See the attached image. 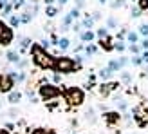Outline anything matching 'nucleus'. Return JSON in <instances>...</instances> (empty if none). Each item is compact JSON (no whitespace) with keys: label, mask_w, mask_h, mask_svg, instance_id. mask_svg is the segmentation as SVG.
I'll return each mask as SVG.
<instances>
[{"label":"nucleus","mask_w":148,"mask_h":134,"mask_svg":"<svg viewBox=\"0 0 148 134\" xmlns=\"http://www.w3.org/2000/svg\"><path fill=\"white\" fill-rule=\"evenodd\" d=\"M137 33L141 36H145V38H148V24H141L139 29H137Z\"/></svg>","instance_id":"34"},{"label":"nucleus","mask_w":148,"mask_h":134,"mask_svg":"<svg viewBox=\"0 0 148 134\" xmlns=\"http://www.w3.org/2000/svg\"><path fill=\"white\" fill-rule=\"evenodd\" d=\"M125 4H127V0H112V2H110V7H112V9H119V7H123Z\"/></svg>","instance_id":"33"},{"label":"nucleus","mask_w":148,"mask_h":134,"mask_svg":"<svg viewBox=\"0 0 148 134\" xmlns=\"http://www.w3.org/2000/svg\"><path fill=\"white\" fill-rule=\"evenodd\" d=\"M36 93H38V98L42 102H54L56 98H60L62 93H63V87L62 85H54L53 82H45V84L38 85V89H36Z\"/></svg>","instance_id":"3"},{"label":"nucleus","mask_w":148,"mask_h":134,"mask_svg":"<svg viewBox=\"0 0 148 134\" xmlns=\"http://www.w3.org/2000/svg\"><path fill=\"white\" fill-rule=\"evenodd\" d=\"M119 78H121V84H123V85H130V84H132V73H130V71H125V69H123V71L119 73Z\"/></svg>","instance_id":"20"},{"label":"nucleus","mask_w":148,"mask_h":134,"mask_svg":"<svg viewBox=\"0 0 148 134\" xmlns=\"http://www.w3.org/2000/svg\"><path fill=\"white\" fill-rule=\"evenodd\" d=\"M121 87V82L119 80H110V82H103V84L98 85V94L101 96V98H108L110 94H112L114 91H117V89Z\"/></svg>","instance_id":"6"},{"label":"nucleus","mask_w":148,"mask_h":134,"mask_svg":"<svg viewBox=\"0 0 148 134\" xmlns=\"http://www.w3.org/2000/svg\"><path fill=\"white\" fill-rule=\"evenodd\" d=\"M29 56H31V60H33L36 69H40V71H53L56 56L51 53V51H45L38 42H33L31 49H29Z\"/></svg>","instance_id":"1"},{"label":"nucleus","mask_w":148,"mask_h":134,"mask_svg":"<svg viewBox=\"0 0 148 134\" xmlns=\"http://www.w3.org/2000/svg\"><path fill=\"white\" fill-rule=\"evenodd\" d=\"M96 40V33L94 31H81L79 33V42L81 44H92Z\"/></svg>","instance_id":"14"},{"label":"nucleus","mask_w":148,"mask_h":134,"mask_svg":"<svg viewBox=\"0 0 148 134\" xmlns=\"http://www.w3.org/2000/svg\"><path fill=\"white\" fill-rule=\"evenodd\" d=\"M16 40H18V53H20V55H25V53H27V49H31V46H33L31 36L16 35Z\"/></svg>","instance_id":"9"},{"label":"nucleus","mask_w":148,"mask_h":134,"mask_svg":"<svg viewBox=\"0 0 148 134\" xmlns=\"http://www.w3.org/2000/svg\"><path fill=\"white\" fill-rule=\"evenodd\" d=\"M14 42V31L9 27L7 22L0 18V47H9Z\"/></svg>","instance_id":"5"},{"label":"nucleus","mask_w":148,"mask_h":134,"mask_svg":"<svg viewBox=\"0 0 148 134\" xmlns=\"http://www.w3.org/2000/svg\"><path fill=\"white\" fill-rule=\"evenodd\" d=\"M71 29L74 33H81V24H79V22H74V24L71 26Z\"/></svg>","instance_id":"45"},{"label":"nucleus","mask_w":148,"mask_h":134,"mask_svg":"<svg viewBox=\"0 0 148 134\" xmlns=\"http://www.w3.org/2000/svg\"><path fill=\"white\" fill-rule=\"evenodd\" d=\"M128 134H136V132H128Z\"/></svg>","instance_id":"56"},{"label":"nucleus","mask_w":148,"mask_h":134,"mask_svg":"<svg viewBox=\"0 0 148 134\" xmlns=\"http://www.w3.org/2000/svg\"><path fill=\"white\" fill-rule=\"evenodd\" d=\"M107 36H108V29L107 27H99L98 29V31H96V38H107Z\"/></svg>","instance_id":"29"},{"label":"nucleus","mask_w":148,"mask_h":134,"mask_svg":"<svg viewBox=\"0 0 148 134\" xmlns=\"http://www.w3.org/2000/svg\"><path fill=\"white\" fill-rule=\"evenodd\" d=\"M62 98L63 102L67 103V107L71 109H76V107H81L87 100V94L81 87L78 85H71V87H65L63 93H62Z\"/></svg>","instance_id":"2"},{"label":"nucleus","mask_w":148,"mask_h":134,"mask_svg":"<svg viewBox=\"0 0 148 134\" xmlns=\"http://www.w3.org/2000/svg\"><path fill=\"white\" fill-rule=\"evenodd\" d=\"M38 44H40V46L45 49V51H49V49H51V40H49V38H42Z\"/></svg>","instance_id":"42"},{"label":"nucleus","mask_w":148,"mask_h":134,"mask_svg":"<svg viewBox=\"0 0 148 134\" xmlns=\"http://www.w3.org/2000/svg\"><path fill=\"white\" fill-rule=\"evenodd\" d=\"M137 7H139L143 13L148 11V0H137Z\"/></svg>","instance_id":"40"},{"label":"nucleus","mask_w":148,"mask_h":134,"mask_svg":"<svg viewBox=\"0 0 148 134\" xmlns=\"http://www.w3.org/2000/svg\"><path fill=\"white\" fill-rule=\"evenodd\" d=\"M105 27L108 29V31H110V29H117V18H116V17H108Z\"/></svg>","instance_id":"27"},{"label":"nucleus","mask_w":148,"mask_h":134,"mask_svg":"<svg viewBox=\"0 0 148 134\" xmlns=\"http://www.w3.org/2000/svg\"><path fill=\"white\" fill-rule=\"evenodd\" d=\"M7 24H9V27H11V29H14V27H20V26H22L20 17H18V15H11V17L7 18Z\"/></svg>","instance_id":"22"},{"label":"nucleus","mask_w":148,"mask_h":134,"mask_svg":"<svg viewBox=\"0 0 148 134\" xmlns=\"http://www.w3.org/2000/svg\"><path fill=\"white\" fill-rule=\"evenodd\" d=\"M69 0H56V4H58V7H63L65 4H67Z\"/></svg>","instance_id":"51"},{"label":"nucleus","mask_w":148,"mask_h":134,"mask_svg":"<svg viewBox=\"0 0 148 134\" xmlns=\"http://www.w3.org/2000/svg\"><path fill=\"white\" fill-rule=\"evenodd\" d=\"M14 80L9 76V73H2L0 74V94H9L14 91Z\"/></svg>","instance_id":"7"},{"label":"nucleus","mask_w":148,"mask_h":134,"mask_svg":"<svg viewBox=\"0 0 148 134\" xmlns=\"http://www.w3.org/2000/svg\"><path fill=\"white\" fill-rule=\"evenodd\" d=\"M22 96H24V93L22 91H11L9 94H7V103H9V105H18L20 103V100H22Z\"/></svg>","instance_id":"13"},{"label":"nucleus","mask_w":148,"mask_h":134,"mask_svg":"<svg viewBox=\"0 0 148 134\" xmlns=\"http://www.w3.org/2000/svg\"><path fill=\"white\" fill-rule=\"evenodd\" d=\"M51 131L45 129V127H36V129H31V134H49Z\"/></svg>","instance_id":"38"},{"label":"nucleus","mask_w":148,"mask_h":134,"mask_svg":"<svg viewBox=\"0 0 148 134\" xmlns=\"http://www.w3.org/2000/svg\"><path fill=\"white\" fill-rule=\"evenodd\" d=\"M49 134H56V132H53V131H51V132H49Z\"/></svg>","instance_id":"55"},{"label":"nucleus","mask_w":148,"mask_h":134,"mask_svg":"<svg viewBox=\"0 0 148 134\" xmlns=\"http://www.w3.org/2000/svg\"><path fill=\"white\" fill-rule=\"evenodd\" d=\"M90 18H92L94 22H98V20L101 18V13H99V11H92V15H90Z\"/></svg>","instance_id":"47"},{"label":"nucleus","mask_w":148,"mask_h":134,"mask_svg":"<svg viewBox=\"0 0 148 134\" xmlns=\"http://www.w3.org/2000/svg\"><path fill=\"white\" fill-rule=\"evenodd\" d=\"M79 24H81V29H85V31H92V27H94V20L90 18V15L87 13V15H85V18L81 20Z\"/></svg>","instance_id":"17"},{"label":"nucleus","mask_w":148,"mask_h":134,"mask_svg":"<svg viewBox=\"0 0 148 134\" xmlns=\"http://www.w3.org/2000/svg\"><path fill=\"white\" fill-rule=\"evenodd\" d=\"M62 80H63V76H62V74L53 73V84H54V85H62Z\"/></svg>","instance_id":"39"},{"label":"nucleus","mask_w":148,"mask_h":134,"mask_svg":"<svg viewBox=\"0 0 148 134\" xmlns=\"http://www.w3.org/2000/svg\"><path fill=\"white\" fill-rule=\"evenodd\" d=\"M9 2H11L14 11H18V9H22V7L25 6V0H9Z\"/></svg>","instance_id":"28"},{"label":"nucleus","mask_w":148,"mask_h":134,"mask_svg":"<svg viewBox=\"0 0 148 134\" xmlns=\"http://www.w3.org/2000/svg\"><path fill=\"white\" fill-rule=\"evenodd\" d=\"M18 109L16 107H11L9 111H7V118H9V120H18Z\"/></svg>","instance_id":"30"},{"label":"nucleus","mask_w":148,"mask_h":134,"mask_svg":"<svg viewBox=\"0 0 148 134\" xmlns=\"http://www.w3.org/2000/svg\"><path fill=\"white\" fill-rule=\"evenodd\" d=\"M98 49H99V47L96 46V44H88V46L85 47V56H87V58H90V56H94L96 53H98Z\"/></svg>","instance_id":"24"},{"label":"nucleus","mask_w":148,"mask_h":134,"mask_svg":"<svg viewBox=\"0 0 148 134\" xmlns=\"http://www.w3.org/2000/svg\"><path fill=\"white\" fill-rule=\"evenodd\" d=\"M141 60H143V64H148V51H143L141 53Z\"/></svg>","instance_id":"49"},{"label":"nucleus","mask_w":148,"mask_h":134,"mask_svg":"<svg viewBox=\"0 0 148 134\" xmlns=\"http://www.w3.org/2000/svg\"><path fill=\"white\" fill-rule=\"evenodd\" d=\"M112 76H114V73L110 71L108 67H103V69L98 71V78H99L101 82H110V80H112Z\"/></svg>","instance_id":"15"},{"label":"nucleus","mask_w":148,"mask_h":134,"mask_svg":"<svg viewBox=\"0 0 148 134\" xmlns=\"http://www.w3.org/2000/svg\"><path fill=\"white\" fill-rule=\"evenodd\" d=\"M5 60H7V64H14V65H16L20 60H22V58H20V53H18V51H7V53H5Z\"/></svg>","instance_id":"16"},{"label":"nucleus","mask_w":148,"mask_h":134,"mask_svg":"<svg viewBox=\"0 0 148 134\" xmlns=\"http://www.w3.org/2000/svg\"><path fill=\"white\" fill-rule=\"evenodd\" d=\"M69 15H71V17H72V20H78V18L81 17V11L78 9V7H72V9L69 11Z\"/></svg>","instance_id":"36"},{"label":"nucleus","mask_w":148,"mask_h":134,"mask_svg":"<svg viewBox=\"0 0 148 134\" xmlns=\"http://www.w3.org/2000/svg\"><path fill=\"white\" fill-rule=\"evenodd\" d=\"M31 20H33L31 13H22L20 15V22H22V24H31Z\"/></svg>","instance_id":"31"},{"label":"nucleus","mask_w":148,"mask_h":134,"mask_svg":"<svg viewBox=\"0 0 148 134\" xmlns=\"http://www.w3.org/2000/svg\"><path fill=\"white\" fill-rule=\"evenodd\" d=\"M69 29H71V27H67V26H60V33H62V35H65V33L69 31Z\"/></svg>","instance_id":"50"},{"label":"nucleus","mask_w":148,"mask_h":134,"mask_svg":"<svg viewBox=\"0 0 148 134\" xmlns=\"http://www.w3.org/2000/svg\"><path fill=\"white\" fill-rule=\"evenodd\" d=\"M74 4H76L74 7H78V9H81V7L85 6V0H74Z\"/></svg>","instance_id":"48"},{"label":"nucleus","mask_w":148,"mask_h":134,"mask_svg":"<svg viewBox=\"0 0 148 134\" xmlns=\"http://www.w3.org/2000/svg\"><path fill=\"white\" fill-rule=\"evenodd\" d=\"M141 15H143V11L139 9V7H132V9H130V17L132 18H139Z\"/></svg>","instance_id":"37"},{"label":"nucleus","mask_w":148,"mask_h":134,"mask_svg":"<svg viewBox=\"0 0 148 134\" xmlns=\"http://www.w3.org/2000/svg\"><path fill=\"white\" fill-rule=\"evenodd\" d=\"M112 102H114V105L117 107V111H119V113H125V111L128 109V100L125 98L123 94H114V96H112Z\"/></svg>","instance_id":"10"},{"label":"nucleus","mask_w":148,"mask_h":134,"mask_svg":"<svg viewBox=\"0 0 148 134\" xmlns=\"http://www.w3.org/2000/svg\"><path fill=\"white\" fill-rule=\"evenodd\" d=\"M79 71V67L78 64L74 62V58L72 56H65V55H60V56H56L54 58V67H53V73H58V74H72V73H76Z\"/></svg>","instance_id":"4"},{"label":"nucleus","mask_w":148,"mask_h":134,"mask_svg":"<svg viewBox=\"0 0 148 134\" xmlns=\"http://www.w3.org/2000/svg\"><path fill=\"white\" fill-rule=\"evenodd\" d=\"M83 120L88 122L90 125H96L98 123V114H96V107H88L85 109V113H83Z\"/></svg>","instance_id":"12"},{"label":"nucleus","mask_w":148,"mask_h":134,"mask_svg":"<svg viewBox=\"0 0 148 134\" xmlns=\"http://www.w3.org/2000/svg\"><path fill=\"white\" fill-rule=\"evenodd\" d=\"M132 2H137V0H132Z\"/></svg>","instance_id":"57"},{"label":"nucleus","mask_w":148,"mask_h":134,"mask_svg":"<svg viewBox=\"0 0 148 134\" xmlns=\"http://www.w3.org/2000/svg\"><path fill=\"white\" fill-rule=\"evenodd\" d=\"M27 64H29V60L25 58V60H20L18 64H16V71H24L25 67H27Z\"/></svg>","instance_id":"44"},{"label":"nucleus","mask_w":148,"mask_h":134,"mask_svg":"<svg viewBox=\"0 0 148 134\" xmlns=\"http://www.w3.org/2000/svg\"><path fill=\"white\" fill-rule=\"evenodd\" d=\"M114 44H116V40L108 35L107 38H101V40L98 42V47H99V49H103L105 53H112V51H114Z\"/></svg>","instance_id":"11"},{"label":"nucleus","mask_w":148,"mask_h":134,"mask_svg":"<svg viewBox=\"0 0 148 134\" xmlns=\"http://www.w3.org/2000/svg\"><path fill=\"white\" fill-rule=\"evenodd\" d=\"M58 47H60L62 53H65V51L71 47V38H67V36H60V44H58Z\"/></svg>","instance_id":"21"},{"label":"nucleus","mask_w":148,"mask_h":134,"mask_svg":"<svg viewBox=\"0 0 148 134\" xmlns=\"http://www.w3.org/2000/svg\"><path fill=\"white\" fill-rule=\"evenodd\" d=\"M45 107H47V111H49V113H54V111H58V109H62V107H60V100L49 102V103H45Z\"/></svg>","instance_id":"25"},{"label":"nucleus","mask_w":148,"mask_h":134,"mask_svg":"<svg viewBox=\"0 0 148 134\" xmlns=\"http://www.w3.org/2000/svg\"><path fill=\"white\" fill-rule=\"evenodd\" d=\"M139 47H141L143 51H148V38H143L141 44H139Z\"/></svg>","instance_id":"46"},{"label":"nucleus","mask_w":148,"mask_h":134,"mask_svg":"<svg viewBox=\"0 0 148 134\" xmlns=\"http://www.w3.org/2000/svg\"><path fill=\"white\" fill-rule=\"evenodd\" d=\"M128 51H130V55H134V56H139V55H141V47H139V44L128 46Z\"/></svg>","instance_id":"32"},{"label":"nucleus","mask_w":148,"mask_h":134,"mask_svg":"<svg viewBox=\"0 0 148 134\" xmlns=\"http://www.w3.org/2000/svg\"><path fill=\"white\" fill-rule=\"evenodd\" d=\"M107 67H108L112 73H121V71H123V65H121V62H119V58H114V60H110Z\"/></svg>","instance_id":"19"},{"label":"nucleus","mask_w":148,"mask_h":134,"mask_svg":"<svg viewBox=\"0 0 148 134\" xmlns=\"http://www.w3.org/2000/svg\"><path fill=\"white\" fill-rule=\"evenodd\" d=\"M13 11H14V9H13V6H11V2H9L2 11H0V15H2V18H9L11 15H13Z\"/></svg>","instance_id":"26"},{"label":"nucleus","mask_w":148,"mask_h":134,"mask_svg":"<svg viewBox=\"0 0 148 134\" xmlns=\"http://www.w3.org/2000/svg\"><path fill=\"white\" fill-rule=\"evenodd\" d=\"M121 113L119 111H107L105 114H103V122H105L107 127H114V125H117L121 122Z\"/></svg>","instance_id":"8"},{"label":"nucleus","mask_w":148,"mask_h":134,"mask_svg":"<svg viewBox=\"0 0 148 134\" xmlns=\"http://www.w3.org/2000/svg\"><path fill=\"white\" fill-rule=\"evenodd\" d=\"M63 7H58V6H47L45 7V17L47 18H54L58 13H62Z\"/></svg>","instance_id":"18"},{"label":"nucleus","mask_w":148,"mask_h":134,"mask_svg":"<svg viewBox=\"0 0 148 134\" xmlns=\"http://www.w3.org/2000/svg\"><path fill=\"white\" fill-rule=\"evenodd\" d=\"M98 2H99V4H107V2H108V0H98Z\"/></svg>","instance_id":"54"},{"label":"nucleus","mask_w":148,"mask_h":134,"mask_svg":"<svg viewBox=\"0 0 148 134\" xmlns=\"http://www.w3.org/2000/svg\"><path fill=\"white\" fill-rule=\"evenodd\" d=\"M130 64H132V65H137V67H139V65H143L141 55H139V56H132V58H130Z\"/></svg>","instance_id":"43"},{"label":"nucleus","mask_w":148,"mask_h":134,"mask_svg":"<svg viewBox=\"0 0 148 134\" xmlns=\"http://www.w3.org/2000/svg\"><path fill=\"white\" fill-rule=\"evenodd\" d=\"M49 40H51V46H56L58 47V44H60V36H58L56 33H51V38Z\"/></svg>","instance_id":"41"},{"label":"nucleus","mask_w":148,"mask_h":134,"mask_svg":"<svg viewBox=\"0 0 148 134\" xmlns=\"http://www.w3.org/2000/svg\"><path fill=\"white\" fill-rule=\"evenodd\" d=\"M54 2H56V0H43V4H45V7H47V6H54Z\"/></svg>","instance_id":"52"},{"label":"nucleus","mask_w":148,"mask_h":134,"mask_svg":"<svg viewBox=\"0 0 148 134\" xmlns=\"http://www.w3.org/2000/svg\"><path fill=\"white\" fill-rule=\"evenodd\" d=\"M127 42L130 44V46L137 44V42H139V33H137V31H128V33H127Z\"/></svg>","instance_id":"23"},{"label":"nucleus","mask_w":148,"mask_h":134,"mask_svg":"<svg viewBox=\"0 0 148 134\" xmlns=\"http://www.w3.org/2000/svg\"><path fill=\"white\" fill-rule=\"evenodd\" d=\"M125 49H127V46H125V42H117L114 44V51H117V53H125Z\"/></svg>","instance_id":"35"},{"label":"nucleus","mask_w":148,"mask_h":134,"mask_svg":"<svg viewBox=\"0 0 148 134\" xmlns=\"http://www.w3.org/2000/svg\"><path fill=\"white\" fill-rule=\"evenodd\" d=\"M0 134H13V132H9V131H5V129H0Z\"/></svg>","instance_id":"53"}]
</instances>
